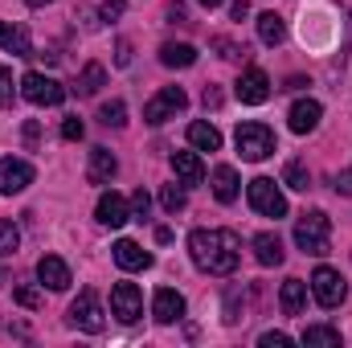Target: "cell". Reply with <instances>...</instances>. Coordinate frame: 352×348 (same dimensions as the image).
<instances>
[{
	"label": "cell",
	"mask_w": 352,
	"mask_h": 348,
	"mask_svg": "<svg viewBox=\"0 0 352 348\" xmlns=\"http://www.w3.org/2000/svg\"><path fill=\"white\" fill-rule=\"evenodd\" d=\"M115 66H131V41H119L115 45Z\"/></svg>",
	"instance_id": "obj_39"
},
{
	"label": "cell",
	"mask_w": 352,
	"mask_h": 348,
	"mask_svg": "<svg viewBox=\"0 0 352 348\" xmlns=\"http://www.w3.org/2000/svg\"><path fill=\"white\" fill-rule=\"evenodd\" d=\"M29 184H33V164L12 160V156H4V160H0V193H4V197L25 193Z\"/></svg>",
	"instance_id": "obj_10"
},
{
	"label": "cell",
	"mask_w": 352,
	"mask_h": 348,
	"mask_svg": "<svg viewBox=\"0 0 352 348\" xmlns=\"http://www.w3.org/2000/svg\"><path fill=\"white\" fill-rule=\"evenodd\" d=\"M115 173H119V160H115L107 148H94V152H90V168H87L90 184H111Z\"/></svg>",
	"instance_id": "obj_21"
},
{
	"label": "cell",
	"mask_w": 352,
	"mask_h": 348,
	"mask_svg": "<svg viewBox=\"0 0 352 348\" xmlns=\"http://www.w3.org/2000/svg\"><path fill=\"white\" fill-rule=\"evenodd\" d=\"M123 8H127V0H107V4L98 8V17H102V21H115V17H123Z\"/></svg>",
	"instance_id": "obj_37"
},
{
	"label": "cell",
	"mask_w": 352,
	"mask_h": 348,
	"mask_svg": "<svg viewBox=\"0 0 352 348\" xmlns=\"http://www.w3.org/2000/svg\"><path fill=\"white\" fill-rule=\"evenodd\" d=\"M82 21H87V29H98V12H90V8H82Z\"/></svg>",
	"instance_id": "obj_43"
},
{
	"label": "cell",
	"mask_w": 352,
	"mask_h": 348,
	"mask_svg": "<svg viewBox=\"0 0 352 348\" xmlns=\"http://www.w3.org/2000/svg\"><path fill=\"white\" fill-rule=\"evenodd\" d=\"M102 83H107V70L98 62H90L87 70H82V78H78V94H98Z\"/></svg>",
	"instance_id": "obj_27"
},
{
	"label": "cell",
	"mask_w": 352,
	"mask_h": 348,
	"mask_svg": "<svg viewBox=\"0 0 352 348\" xmlns=\"http://www.w3.org/2000/svg\"><path fill=\"white\" fill-rule=\"evenodd\" d=\"M311 295H316V303L320 307H340L344 299H349V287H344V279H340V270H332V266H316V274H311Z\"/></svg>",
	"instance_id": "obj_5"
},
{
	"label": "cell",
	"mask_w": 352,
	"mask_h": 348,
	"mask_svg": "<svg viewBox=\"0 0 352 348\" xmlns=\"http://www.w3.org/2000/svg\"><path fill=\"white\" fill-rule=\"evenodd\" d=\"M16 246H21V230H16L12 221H4V217H0V259H4V254H12Z\"/></svg>",
	"instance_id": "obj_30"
},
{
	"label": "cell",
	"mask_w": 352,
	"mask_h": 348,
	"mask_svg": "<svg viewBox=\"0 0 352 348\" xmlns=\"http://www.w3.org/2000/svg\"><path fill=\"white\" fill-rule=\"evenodd\" d=\"M148 209H152V197H148L144 188H135V193H131V213L144 221V217H148Z\"/></svg>",
	"instance_id": "obj_33"
},
{
	"label": "cell",
	"mask_w": 352,
	"mask_h": 348,
	"mask_svg": "<svg viewBox=\"0 0 352 348\" xmlns=\"http://www.w3.org/2000/svg\"><path fill=\"white\" fill-rule=\"evenodd\" d=\"M197 4H205V8H217V4H221V0H197Z\"/></svg>",
	"instance_id": "obj_45"
},
{
	"label": "cell",
	"mask_w": 352,
	"mask_h": 348,
	"mask_svg": "<svg viewBox=\"0 0 352 348\" xmlns=\"http://www.w3.org/2000/svg\"><path fill=\"white\" fill-rule=\"evenodd\" d=\"M283 184H287V188H299V193H307V188H311V173H307L299 160H291V164L283 168Z\"/></svg>",
	"instance_id": "obj_28"
},
{
	"label": "cell",
	"mask_w": 352,
	"mask_h": 348,
	"mask_svg": "<svg viewBox=\"0 0 352 348\" xmlns=\"http://www.w3.org/2000/svg\"><path fill=\"white\" fill-rule=\"evenodd\" d=\"M184 107H188V94H184L180 87H164L160 94H156V98H148V107H144V123L160 127V123L176 119Z\"/></svg>",
	"instance_id": "obj_7"
},
{
	"label": "cell",
	"mask_w": 352,
	"mask_h": 348,
	"mask_svg": "<svg viewBox=\"0 0 352 348\" xmlns=\"http://www.w3.org/2000/svg\"><path fill=\"white\" fill-rule=\"evenodd\" d=\"M98 123H107V127H123L127 123V107L115 98V102H107L102 111H98Z\"/></svg>",
	"instance_id": "obj_29"
},
{
	"label": "cell",
	"mask_w": 352,
	"mask_h": 348,
	"mask_svg": "<svg viewBox=\"0 0 352 348\" xmlns=\"http://www.w3.org/2000/svg\"><path fill=\"white\" fill-rule=\"evenodd\" d=\"M320 115H324V107H320L316 98H299V102L291 107L287 123H291V131H295V135H307V131H316V127H320Z\"/></svg>",
	"instance_id": "obj_13"
},
{
	"label": "cell",
	"mask_w": 352,
	"mask_h": 348,
	"mask_svg": "<svg viewBox=\"0 0 352 348\" xmlns=\"http://www.w3.org/2000/svg\"><path fill=\"white\" fill-rule=\"evenodd\" d=\"M258 37H263L266 45H278V41L287 37V25H283L278 12H263V17H258Z\"/></svg>",
	"instance_id": "obj_26"
},
{
	"label": "cell",
	"mask_w": 352,
	"mask_h": 348,
	"mask_svg": "<svg viewBox=\"0 0 352 348\" xmlns=\"http://www.w3.org/2000/svg\"><path fill=\"white\" fill-rule=\"evenodd\" d=\"M205 107H221V94L213 87H205Z\"/></svg>",
	"instance_id": "obj_42"
},
{
	"label": "cell",
	"mask_w": 352,
	"mask_h": 348,
	"mask_svg": "<svg viewBox=\"0 0 352 348\" xmlns=\"http://www.w3.org/2000/svg\"><path fill=\"white\" fill-rule=\"evenodd\" d=\"M16 303L21 307H37L41 303V291L37 287H16Z\"/></svg>",
	"instance_id": "obj_35"
},
{
	"label": "cell",
	"mask_w": 352,
	"mask_h": 348,
	"mask_svg": "<svg viewBox=\"0 0 352 348\" xmlns=\"http://www.w3.org/2000/svg\"><path fill=\"white\" fill-rule=\"evenodd\" d=\"M168 21H173V25H188V21H184V4H168Z\"/></svg>",
	"instance_id": "obj_41"
},
{
	"label": "cell",
	"mask_w": 352,
	"mask_h": 348,
	"mask_svg": "<svg viewBox=\"0 0 352 348\" xmlns=\"http://www.w3.org/2000/svg\"><path fill=\"white\" fill-rule=\"evenodd\" d=\"M25 4H29V8H45L50 0H25Z\"/></svg>",
	"instance_id": "obj_44"
},
{
	"label": "cell",
	"mask_w": 352,
	"mask_h": 348,
	"mask_svg": "<svg viewBox=\"0 0 352 348\" xmlns=\"http://www.w3.org/2000/svg\"><path fill=\"white\" fill-rule=\"evenodd\" d=\"M184 201H188V197H184V188H176V184H164V188H160V205H164L168 213H180V209H184Z\"/></svg>",
	"instance_id": "obj_31"
},
{
	"label": "cell",
	"mask_w": 352,
	"mask_h": 348,
	"mask_svg": "<svg viewBox=\"0 0 352 348\" xmlns=\"http://www.w3.org/2000/svg\"><path fill=\"white\" fill-rule=\"evenodd\" d=\"M115 262H119L123 270H148V266H152V254H148L140 242L119 238V242H115Z\"/></svg>",
	"instance_id": "obj_17"
},
{
	"label": "cell",
	"mask_w": 352,
	"mask_h": 348,
	"mask_svg": "<svg viewBox=\"0 0 352 348\" xmlns=\"http://www.w3.org/2000/svg\"><path fill=\"white\" fill-rule=\"evenodd\" d=\"M111 316L123 320V324H135L144 316V295L135 283H115L111 287Z\"/></svg>",
	"instance_id": "obj_9"
},
{
	"label": "cell",
	"mask_w": 352,
	"mask_h": 348,
	"mask_svg": "<svg viewBox=\"0 0 352 348\" xmlns=\"http://www.w3.org/2000/svg\"><path fill=\"white\" fill-rule=\"evenodd\" d=\"M234 144H238L242 160L258 164V160H266V156L274 152V131H270L266 123H258V119H250V123H238V131H234Z\"/></svg>",
	"instance_id": "obj_3"
},
{
	"label": "cell",
	"mask_w": 352,
	"mask_h": 348,
	"mask_svg": "<svg viewBox=\"0 0 352 348\" xmlns=\"http://www.w3.org/2000/svg\"><path fill=\"white\" fill-rule=\"evenodd\" d=\"M70 328H78V332H102L107 328V316H102V303L94 291H82L70 303Z\"/></svg>",
	"instance_id": "obj_8"
},
{
	"label": "cell",
	"mask_w": 352,
	"mask_h": 348,
	"mask_svg": "<svg viewBox=\"0 0 352 348\" xmlns=\"http://www.w3.org/2000/svg\"><path fill=\"white\" fill-rule=\"evenodd\" d=\"M0 50L12 54V58H33V41H29V33H25L21 25H12V21H0Z\"/></svg>",
	"instance_id": "obj_16"
},
{
	"label": "cell",
	"mask_w": 352,
	"mask_h": 348,
	"mask_svg": "<svg viewBox=\"0 0 352 348\" xmlns=\"http://www.w3.org/2000/svg\"><path fill=\"white\" fill-rule=\"evenodd\" d=\"M230 12H234V21H246V17H250V0H234Z\"/></svg>",
	"instance_id": "obj_40"
},
{
	"label": "cell",
	"mask_w": 352,
	"mask_h": 348,
	"mask_svg": "<svg viewBox=\"0 0 352 348\" xmlns=\"http://www.w3.org/2000/svg\"><path fill=\"white\" fill-rule=\"evenodd\" d=\"M213 50H221V58H230V62H242V58H250V54H246V45H234L230 37H217V41H213Z\"/></svg>",
	"instance_id": "obj_32"
},
{
	"label": "cell",
	"mask_w": 352,
	"mask_h": 348,
	"mask_svg": "<svg viewBox=\"0 0 352 348\" xmlns=\"http://www.w3.org/2000/svg\"><path fill=\"white\" fill-rule=\"evenodd\" d=\"M234 94L246 102V107H258V102H266L270 98V78H266L258 66H250L242 78H238V87H234Z\"/></svg>",
	"instance_id": "obj_11"
},
{
	"label": "cell",
	"mask_w": 352,
	"mask_h": 348,
	"mask_svg": "<svg viewBox=\"0 0 352 348\" xmlns=\"http://www.w3.org/2000/svg\"><path fill=\"white\" fill-rule=\"evenodd\" d=\"M278 307H283V316H299L307 307V283L303 279H287L283 291H278Z\"/></svg>",
	"instance_id": "obj_18"
},
{
	"label": "cell",
	"mask_w": 352,
	"mask_h": 348,
	"mask_svg": "<svg viewBox=\"0 0 352 348\" xmlns=\"http://www.w3.org/2000/svg\"><path fill=\"white\" fill-rule=\"evenodd\" d=\"M238 193H242L238 173H234L230 164H217V168H213V197H217L221 205H230V201H238Z\"/></svg>",
	"instance_id": "obj_19"
},
{
	"label": "cell",
	"mask_w": 352,
	"mask_h": 348,
	"mask_svg": "<svg viewBox=\"0 0 352 348\" xmlns=\"http://www.w3.org/2000/svg\"><path fill=\"white\" fill-rule=\"evenodd\" d=\"M12 94H16V90H12V74L0 66V107H12Z\"/></svg>",
	"instance_id": "obj_34"
},
{
	"label": "cell",
	"mask_w": 352,
	"mask_h": 348,
	"mask_svg": "<svg viewBox=\"0 0 352 348\" xmlns=\"http://www.w3.org/2000/svg\"><path fill=\"white\" fill-rule=\"evenodd\" d=\"M246 197H250V209L258 213V217H287V197L278 193V184L270 180V176H258V180H250V188H246Z\"/></svg>",
	"instance_id": "obj_4"
},
{
	"label": "cell",
	"mask_w": 352,
	"mask_h": 348,
	"mask_svg": "<svg viewBox=\"0 0 352 348\" xmlns=\"http://www.w3.org/2000/svg\"><path fill=\"white\" fill-rule=\"evenodd\" d=\"M94 217H98L102 226L119 230V226L131 217V209H127V201H123L119 193H102V197H98V209H94Z\"/></svg>",
	"instance_id": "obj_15"
},
{
	"label": "cell",
	"mask_w": 352,
	"mask_h": 348,
	"mask_svg": "<svg viewBox=\"0 0 352 348\" xmlns=\"http://www.w3.org/2000/svg\"><path fill=\"white\" fill-rule=\"evenodd\" d=\"M173 173L180 176V184H201L205 180V164L197 152H173Z\"/></svg>",
	"instance_id": "obj_20"
},
{
	"label": "cell",
	"mask_w": 352,
	"mask_h": 348,
	"mask_svg": "<svg viewBox=\"0 0 352 348\" xmlns=\"http://www.w3.org/2000/svg\"><path fill=\"white\" fill-rule=\"evenodd\" d=\"M82 131H87L82 119H66V123H62V140H82Z\"/></svg>",
	"instance_id": "obj_38"
},
{
	"label": "cell",
	"mask_w": 352,
	"mask_h": 348,
	"mask_svg": "<svg viewBox=\"0 0 352 348\" xmlns=\"http://www.w3.org/2000/svg\"><path fill=\"white\" fill-rule=\"evenodd\" d=\"M188 144L197 148V152H217L221 148V131L213 127V123H188Z\"/></svg>",
	"instance_id": "obj_22"
},
{
	"label": "cell",
	"mask_w": 352,
	"mask_h": 348,
	"mask_svg": "<svg viewBox=\"0 0 352 348\" xmlns=\"http://www.w3.org/2000/svg\"><path fill=\"white\" fill-rule=\"evenodd\" d=\"M21 94H25L33 107H58V102H66V87H62L58 78L37 74V70H29V74L21 78Z\"/></svg>",
	"instance_id": "obj_6"
},
{
	"label": "cell",
	"mask_w": 352,
	"mask_h": 348,
	"mask_svg": "<svg viewBox=\"0 0 352 348\" xmlns=\"http://www.w3.org/2000/svg\"><path fill=\"white\" fill-rule=\"evenodd\" d=\"M160 62H164V66H173V70H184V66H192V62H197V50H192V45H184V41H180V45L168 41V45H160Z\"/></svg>",
	"instance_id": "obj_25"
},
{
	"label": "cell",
	"mask_w": 352,
	"mask_h": 348,
	"mask_svg": "<svg viewBox=\"0 0 352 348\" xmlns=\"http://www.w3.org/2000/svg\"><path fill=\"white\" fill-rule=\"evenodd\" d=\"M258 345H263V348H287V345H291V336H287V332H263V336H258Z\"/></svg>",
	"instance_id": "obj_36"
},
{
	"label": "cell",
	"mask_w": 352,
	"mask_h": 348,
	"mask_svg": "<svg viewBox=\"0 0 352 348\" xmlns=\"http://www.w3.org/2000/svg\"><path fill=\"white\" fill-rule=\"evenodd\" d=\"M188 254L205 274H234L242 262V238L234 230H192Z\"/></svg>",
	"instance_id": "obj_1"
},
{
	"label": "cell",
	"mask_w": 352,
	"mask_h": 348,
	"mask_svg": "<svg viewBox=\"0 0 352 348\" xmlns=\"http://www.w3.org/2000/svg\"><path fill=\"white\" fill-rule=\"evenodd\" d=\"M254 259L263 262V266H278L283 262V242H278V234H254Z\"/></svg>",
	"instance_id": "obj_23"
},
{
	"label": "cell",
	"mask_w": 352,
	"mask_h": 348,
	"mask_svg": "<svg viewBox=\"0 0 352 348\" xmlns=\"http://www.w3.org/2000/svg\"><path fill=\"white\" fill-rule=\"evenodd\" d=\"M295 246L303 254H316V259L328 254V246H332V221H328L324 209H311V213H303L295 221Z\"/></svg>",
	"instance_id": "obj_2"
},
{
	"label": "cell",
	"mask_w": 352,
	"mask_h": 348,
	"mask_svg": "<svg viewBox=\"0 0 352 348\" xmlns=\"http://www.w3.org/2000/svg\"><path fill=\"white\" fill-rule=\"evenodd\" d=\"M152 316H156V324H176L184 316V295L173 291V287H160L152 295Z\"/></svg>",
	"instance_id": "obj_12"
},
{
	"label": "cell",
	"mask_w": 352,
	"mask_h": 348,
	"mask_svg": "<svg viewBox=\"0 0 352 348\" xmlns=\"http://www.w3.org/2000/svg\"><path fill=\"white\" fill-rule=\"evenodd\" d=\"M37 279H41V287H50V291H66V287H70V266L58 259V254H45V259L37 262Z\"/></svg>",
	"instance_id": "obj_14"
},
{
	"label": "cell",
	"mask_w": 352,
	"mask_h": 348,
	"mask_svg": "<svg viewBox=\"0 0 352 348\" xmlns=\"http://www.w3.org/2000/svg\"><path fill=\"white\" fill-rule=\"evenodd\" d=\"M307 348H340V328H328V324H311V328H303V336H299Z\"/></svg>",
	"instance_id": "obj_24"
}]
</instances>
